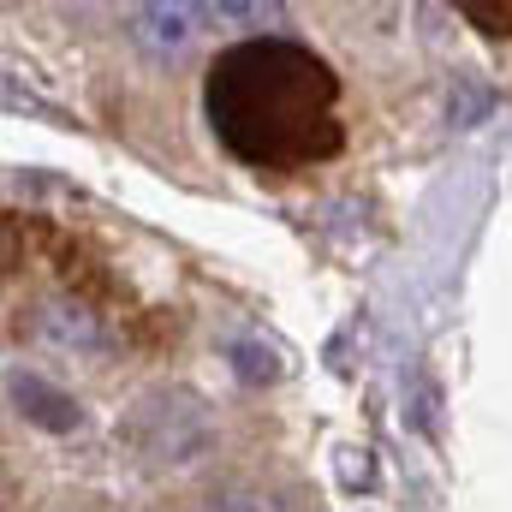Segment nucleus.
I'll list each match as a JSON object with an SVG mask.
<instances>
[{
  "label": "nucleus",
  "mask_w": 512,
  "mask_h": 512,
  "mask_svg": "<svg viewBox=\"0 0 512 512\" xmlns=\"http://www.w3.org/2000/svg\"><path fill=\"white\" fill-rule=\"evenodd\" d=\"M215 143L256 173H304L346 149L340 72L286 36H245L215 54L203 78Z\"/></svg>",
  "instance_id": "f257e3e1"
},
{
  "label": "nucleus",
  "mask_w": 512,
  "mask_h": 512,
  "mask_svg": "<svg viewBox=\"0 0 512 512\" xmlns=\"http://www.w3.org/2000/svg\"><path fill=\"white\" fill-rule=\"evenodd\" d=\"M215 24H233V30H268L280 24V0H209Z\"/></svg>",
  "instance_id": "7ed1b4c3"
},
{
  "label": "nucleus",
  "mask_w": 512,
  "mask_h": 512,
  "mask_svg": "<svg viewBox=\"0 0 512 512\" xmlns=\"http://www.w3.org/2000/svg\"><path fill=\"white\" fill-rule=\"evenodd\" d=\"M209 18H215L209 0H137V12H131V36H137L143 54H155V60H179V54L203 36Z\"/></svg>",
  "instance_id": "f03ea898"
},
{
  "label": "nucleus",
  "mask_w": 512,
  "mask_h": 512,
  "mask_svg": "<svg viewBox=\"0 0 512 512\" xmlns=\"http://www.w3.org/2000/svg\"><path fill=\"white\" fill-rule=\"evenodd\" d=\"M459 12L477 30H489V36H507L512 30V0H459Z\"/></svg>",
  "instance_id": "20e7f679"
}]
</instances>
